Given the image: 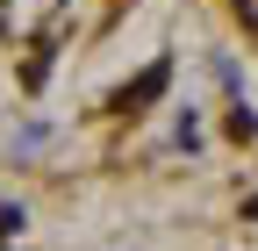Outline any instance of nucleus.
<instances>
[{"label": "nucleus", "instance_id": "1", "mask_svg": "<svg viewBox=\"0 0 258 251\" xmlns=\"http://www.w3.org/2000/svg\"><path fill=\"white\" fill-rule=\"evenodd\" d=\"M151 93H165V65H151V72L137 79V101H151Z\"/></svg>", "mask_w": 258, "mask_h": 251}]
</instances>
